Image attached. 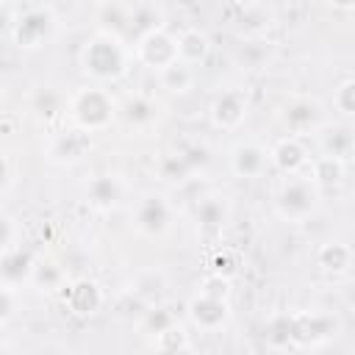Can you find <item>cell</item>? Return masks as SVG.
I'll return each instance as SVG.
<instances>
[{"instance_id": "6da1fadb", "label": "cell", "mask_w": 355, "mask_h": 355, "mask_svg": "<svg viewBox=\"0 0 355 355\" xmlns=\"http://www.w3.org/2000/svg\"><path fill=\"white\" fill-rule=\"evenodd\" d=\"M128 58H130V53H128L125 42L119 36H114L111 31L94 33L80 50V67L97 86L122 78L128 72Z\"/></svg>"}, {"instance_id": "7a4b0ae2", "label": "cell", "mask_w": 355, "mask_h": 355, "mask_svg": "<svg viewBox=\"0 0 355 355\" xmlns=\"http://www.w3.org/2000/svg\"><path fill=\"white\" fill-rule=\"evenodd\" d=\"M69 114H72L78 130H83V133H97V130L108 128V125L116 119V103H114V97L108 94L105 86L92 83V86L80 89V92L72 97Z\"/></svg>"}, {"instance_id": "3957f363", "label": "cell", "mask_w": 355, "mask_h": 355, "mask_svg": "<svg viewBox=\"0 0 355 355\" xmlns=\"http://www.w3.org/2000/svg\"><path fill=\"white\" fill-rule=\"evenodd\" d=\"M316 208H319V186L308 175H291L275 197V211L286 222H305Z\"/></svg>"}, {"instance_id": "277c9868", "label": "cell", "mask_w": 355, "mask_h": 355, "mask_svg": "<svg viewBox=\"0 0 355 355\" xmlns=\"http://www.w3.org/2000/svg\"><path fill=\"white\" fill-rule=\"evenodd\" d=\"M53 25H55L53 8H47V6H28V8H22L19 17L14 19L11 33H14V39H17L19 47L33 50V47H42V44L50 39Z\"/></svg>"}, {"instance_id": "5b68a950", "label": "cell", "mask_w": 355, "mask_h": 355, "mask_svg": "<svg viewBox=\"0 0 355 355\" xmlns=\"http://www.w3.org/2000/svg\"><path fill=\"white\" fill-rule=\"evenodd\" d=\"M133 53L144 67L161 72V69H166V67H172L178 61V36H169L166 28L150 31L141 39H136V50Z\"/></svg>"}, {"instance_id": "8992f818", "label": "cell", "mask_w": 355, "mask_h": 355, "mask_svg": "<svg viewBox=\"0 0 355 355\" xmlns=\"http://www.w3.org/2000/svg\"><path fill=\"white\" fill-rule=\"evenodd\" d=\"M230 316V308L225 300L219 297H208V294H197L191 302H189V319L194 322V327L205 330V333H214L219 330Z\"/></svg>"}, {"instance_id": "52a82bcc", "label": "cell", "mask_w": 355, "mask_h": 355, "mask_svg": "<svg viewBox=\"0 0 355 355\" xmlns=\"http://www.w3.org/2000/svg\"><path fill=\"white\" fill-rule=\"evenodd\" d=\"M169 219H172V208L158 194L144 197L139 202V208H136V227L141 233H147V236H161L169 227Z\"/></svg>"}, {"instance_id": "ba28073f", "label": "cell", "mask_w": 355, "mask_h": 355, "mask_svg": "<svg viewBox=\"0 0 355 355\" xmlns=\"http://www.w3.org/2000/svg\"><path fill=\"white\" fill-rule=\"evenodd\" d=\"M247 116V100L241 92H222L211 105V122L222 130H236Z\"/></svg>"}, {"instance_id": "9c48e42d", "label": "cell", "mask_w": 355, "mask_h": 355, "mask_svg": "<svg viewBox=\"0 0 355 355\" xmlns=\"http://www.w3.org/2000/svg\"><path fill=\"white\" fill-rule=\"evenodd\" d=\"M269 158H272L275 166H277L280 172H286L288 178H291V175H302V169L308 166V153H305V147L300 144V139H294V136L277 141L275 150L269 153Z\"/></svg>"}, {"instance_id": "30bf717a", "label": "cell", "mask_w": 355, "mask_h": 355, "mask_svg": "<svg viewBox=\"0 0 355 355\" xmlns=\"http://www.w3.org/2000/svg\"><path fill=\"white\" fill-rule=\"evenodd\" d=\"M266 164H269V153L263 147L252 144V141L239 144L230 155V166L239 178H258L266 169Z\"/></svg>"}, {"instance_id": "8fae6325", "label": "cell", "mask_w": 355, "mask_h": 355, "mask_svg": "<svg viewBox=\"0 0 355 355\" xmlns=\"http://www.w3.org/2000/svg\"><path fill=\"white\" fill-rule=\"evenodd\" d=\"M336 322L324 313H300L294 316V344H316L330 336Z\"/></svg>"}, {"instance_id": "7c38bea8", "label": "cell", "mask_w": 355, "mask_h": 355, "mask_svg": "<svg viewBox=\"0 0 355 355\" xmlns=\"http://www.w3.org/2000/svg\"><path fill=\"white\" fill-rule=\"evenodd\" d=\"M211 53V39L197 31V28H189L178 36V61L186 64V67H194L200 61H205V55Z\"/></svg>"}, {"instance_id": "4fadbf2b", "label": "cell", "mask_w": 355, "mask_h": 355, "mask_svg": "<svg viewBox=\"0 0 355 355\" xmlns=\"http://www.w3.org/2000/svg\"><path fill=\"white\" fill-rule=\"evenodd\" d=\"M64 300H67L69 308H72L75 313H80V316L94 313V311L100 308V302H103L100 288H97V283H92V280H78V283H72V286L64 291Z\"/></svg>"}, {"instance_id": "5bb4252c", "label": "cell", "mask_w": 355, "mask_h": 355, "mask_svg": "<svg viewBox=\"0 0 355 355\" xmlns=\"http://www.w3.org/2000/svg\"><path fill=\"white\" fill-rule=\"evenodd\" d=\"M119 114H122V119L130 128H147V125H153L158 119V105L150 97L136 94V97H128L125 100V105L119 108Z\"/></svg>"}, {"instance_id": "9a60e30c", "label": "cell", "mask_w": 355, "mask_h": 355, "mask_svg": "<svg viewBox=\"0 0 355 355\" xmlns=\"http://www.w3.org/2000/svg\"><path fill=\"white\" fill-rule=\"evenodd\" d=\"M283 119H286L288 130H294V133L300 136V133L313 130V128L319 125V105H316L313 100H294V103L286 108Z\"/></svg>"}, {"instance_id": "2e32d148", "label": "cell", "mask_w": 355, "mask_h": 355, "mask_svg": "<svg viewBox=\"0 0 355 355\" xmlns=\"http://www.w3.org/2000/svg\"><path fill=\"white\" fill-rule=\"evenodd\" d=\"M322 147H324V155L338 158V161H347L349 153L355 150V133L347 125H336V128H330L322 136Z\"/></svg>"}, {"instance_id": "e0dca14e", "label": "cell", "mask_w": 355, "mask_h": 355, "mask_svg": "<svg viewBox=\"0 0 355 355\" xmlns=\"http://www.w3.org/2000/svg\"><path fill=\"white\" fill-rule=\"evenodd\" d=\"M158 80H161V86H164L166 92L183 94V92H189V89L194 86V72H191V67L175 61L172 67H166V69L158 72Z\"/></svg>"}, {"instance_id": "ac0fdd59", "label": "cell", "mask_w": 355, "mask_h": 355, "mask_svg": "<svg viewBox=\"0 0 355 355\" xmlns=\"http://www.w3.org/2000/svg\"><path fill=\"white\" fill-rule=\"evenodd\" d=\"M352 263V250L341 241H327L319 250V266L327 272H344Z\"/></svg>"}, {"instance_id": "d6986e66", "label": "cell", "mask_w": 355, "mask_h": 355, "mask_svg": "<svg viewBox=\"0 0 355 355\" xmlns=\"http://www.w3.org/2000/svg\"><path fill=\"white\" fill-rule=\"evenodd\" d=\"M86 191H89V200H92L94 205H100V208H108V205H114V202L119 200V183H116L111 175L94 178Z\"/></svg>"}, {"instance_id": "ffe728a7", "label": "cell", "mask_w": 355, "mask_h": 355, "mask_svg": "<svg viewBox=\"0 0 355 355\" xmlns=\"http://www.w3.org/2000/svg\"><path fill=\"white\" fill-rule=\"evenodd\" d=\"M341 172H344V161H338V158H330V155H322V158H316V161H311V180L319 186V183H336L338 178H341Z\"/></svg>"}, {"instance_id": "44dd1931", "label": "cell", "mask_w": 355, "mask_h": 355, "mask_svg": "<svg viewBox=\"0 0 355 355\" xmlns=\"http://www.w3.org/2000/svg\"><path fill=\"white\" fill-rule=\"evenodd\" d=\"M266 341L277 349L294 344V316H275L266 327Z\"/></svg>"}, {"instance_id": "7402d4cb", "label": "cell", "mask_w": 355, "mask_h": 355, "mask_svg": "<svg viewBox=\"0 0 355 355\" xmlns=\"http://www.w3.org/2000/svg\"><path fill=\"white\" fill-rule=\"evenodd\" d=\"M197 219H200L205 227H216V225L225 222V205H222L216 197H211V200H205V202L197 205Z\"/></svg>"}, {"instance_id": "603a6c76", "label": "cell", "mask_w": 355, "mask_h": 355, "mask_svg": "<svg viewBox=\"0 0 355 355\" xmlns=\"http://www.w3.org/2000/svg\"><path fill=\"white\" fill-rule=\"evenodd\" d=\"M178 322H175V316L166 311V308H153L147 316H144V327L158 338L161 333H166L169 327H175Z\"/></svg>"}, {"instance_id": "cb8c5ba5", "label": "cell", "mask_w": 355, "mask_h": 355, "mask_svg": "<svg viewBox=\"0 0 355 355\" xmlns=\"http://www.w3.org/2000/svg\"><path fill=\"white\" fill-rule=\"evenodd\" d=\"M333 103H336V108H338L341 114L355 116V80H344V83L336 89Z\"/></svg>"}, {"instance_id": "d4e9b609", "label": "cell", "mask_w": 355, "mask_h": 355, "mask_svg": "<svg viewBox=\"0 0 355 355\" xmlns=\"http://www.w3.org/2000/svg\"><path fill=\"white\" fill-rule=\"evenodd\" d=\"M44 277L50 280V286H53V288H58V283H61V272H58L53 263H36V269H33V277H31V280L44 283Z\"/></svg>"}]
</instances>
